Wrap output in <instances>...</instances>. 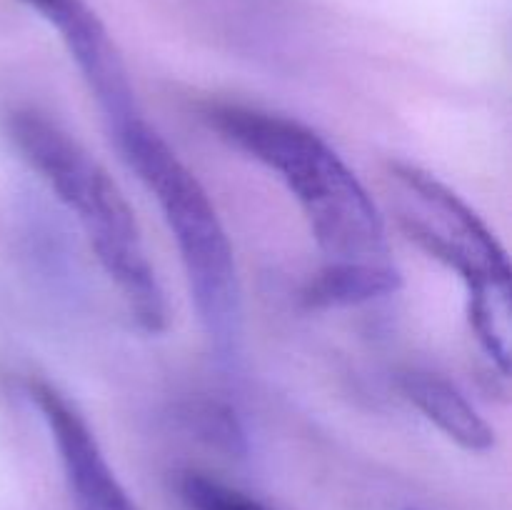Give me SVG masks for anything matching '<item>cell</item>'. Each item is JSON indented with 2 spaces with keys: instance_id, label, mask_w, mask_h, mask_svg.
Returning <instances> with one entry per match:
<instances>
[{
  "instance_id": "52a82bcc",
  "label": "cell",
  "mask_w": 512,
  "mask_h": 510,
  "mask_svg": "<svg viewBox=\"0 0 512 510\" xmlns=\"http://www.w3.org/2000/svg\"><path fill=\"white\" fill-rule=\"evenodd\" d=\"M398 388L413 408H418L445 438L470 453H485L495 445V430L458 390V385L430 370H405Z\"/></svg>"
},
{
  "instance_id": "8992f818",
  "label": "cell",
  "mask_w": 512,
  "mask_h": 510,
  "mask_svg": "<svg viewBox=\"0 0 512 510\" xmlns=\"http://www.w3.org/2000/svg\"><path fill=\"white\" fill-rule=\"evenodd\" d=\"M28 395L48 425L78 510H135L75 403L43 378L30 380Z\"/></svg>"
},
{
  "instance_id": "30bf717a",
  "label": "cell",
  "mask_w": 512,
  "mask_h": 510,
  "mask_svg": "<svg viewBox=\"0 0 512 510\" xmlns=\"http://www.w3.org/2000/svg\"><path fill=\"white\" fill-rule=\"evenodd\" d=\"M190 420H195V428L200 435L215 443L218 448H225L228 453H245V435L238 425L235 415L230 410L218 408V405H200L193 410Z\"/></svg>"
},
{
  "instance_id": "3957f363",
  "label": "cell",
  "mask_w": 512,
  "mask_h": 510,
  "mask_svg": "<svg viewBox=\"0 0 512 510\" xmlns=\"http://www.w3.org/2000/svg\"><path fill=\"white\" fill-rule=\"evenodd\" d=\"M113 140L163 213L210 345L220 360L233 363L243 340V300L233 245L218 210L193 170L148 120L138 118Z\"/></svg>"
},
{
  "instance_id": "9c48e42d",
  "label": "cell",
  "mask_w": 512,
  "mask_h": 510,
  "mask_svg": "<svg viewBox=\"0 0 512 510\" xmlns=\"http://www.w3.org/2000/svg\"><path fill=\"white\" fill-rule=\"evenodd\" d=\"M178 493L188 510H270L253 495L198 470H185L180 475Z\"/></svg>"
},
{
  "instance_id": "ba28073f",
  "label": "cell",
  "mask_w": 512,
  "mask_h": 510,
  "mask_svg": "<svg viewBox=\"0 0 512 510\" xmlns=\"http://www.w3.org/2000/svg\"><path fill=\"white\" fill-rule=\"evenodd\" d=\"M403 275L393 260H365V263H325L305 283L300 300L310 310L350 308L370 300L398 293Z\"/></svg>"
},
{
  "instance_id": "5b68a950",
  "label": "cell",
  "mask_w": 512,
  "mask_h": 510,
  "mask_svg": "<svg viewBox=\"0 0 512 510\" xmlns=\"http://www.w3.org/2000/svg\"><path fill=\"white\" fill-rule=\"evenodd\" d=\"M58 30L85 88L98 103L110 138L143 118L128 68L113 38L85 0H23Z\"/></svg>"
},
{
  "instance_id": "7a4b0ae2",
  "label": "cell",
  "mask_w": 512,
  "mask_h": 510,
  "mask_svg": "<svg viewBox=\"0 0 512 510\" xmlns=\"http://www.w3.org/2000/svg\"><path fill=\"white\" fill-rule=\"evenodd\" d=\"M8 135L20 158L75 215L125 308L145 333L168 328V300L145 250L133 208L108 170L63 125L35 108L13 110Z\"/></svg>"
},
{
  "instance_id": "277c9868",
  "label": "cell",
  "mask_w": 512,
  "mask_h": 510,
  "mask_svg": "<svg viewBox=\"0 0 512 510\" xmlns=\"http://www.w3.org/2000/svg\"><path fill=\"white\" fill-rule=\"evenodd\" d=\"M385 180L403 233L463 280L470 330L495 368L508 375L512 270L500 240L455 190L428 170L393 160Z\"/></svg>"
},
{
  "instance_id": "6da1fadb",
  "label": "cell",
  "mask_w": 512,
  "mask_h": 510,
  "mask_svg": "<svg viewBox=\"0 0 512 510\" xmlns=\"http://www.w3.org/2000/svg\"><path fill=\"white\" fill-rule=\"evenodd\" d=\"M203 123L223 143L275 173L288 188L328 263L390 260L373 195L310 125L240 103H205Z\"/></svg>"
}]
</instances>
